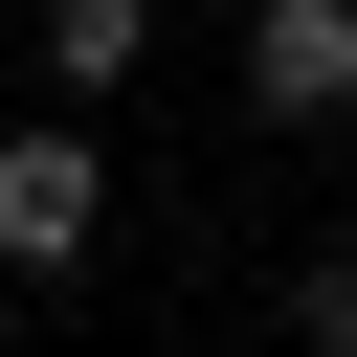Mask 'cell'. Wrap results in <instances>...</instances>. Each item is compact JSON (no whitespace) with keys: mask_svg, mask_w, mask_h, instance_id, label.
<instances>
[{"mask_svg":"<svg viewBox=\"0 0 357 357\" xmlns=\"http://www.w3.org/2000/svg\"><path fill=\"white\" fill-rule=\"evenodd\" d=\"M245 112L268 134H335L357 112V0H245Z\"/></svg>","mask_w":357,"mask_h":357,"instance_id":"cell-2","label":"cell"},{"mask_svg":"<svg viewBox=\"0 0 357 357\" xmlns=\"http://www.w3.org/2000/svg\"><path fill=\"white\" fill-rule=\"evenodd\" d=\"M89 245H112V156H89V112L45 89V112L0 134V268H22V290H67Z\"/></svg>","mask_w":357,"mask_h":357,"instance_id":"cell-1","label":"cell"},{"mask_svg":"<svg viewBox=\"0 0 357 357\" xmlns=\"http://www.w3.org/2000/svg\"><path fill=\"white\" fill-rule=\"evenodd\" d=\"M22 45H45V89H67V112H112V89L156 67V0H45Z\"/></svg>","mask_w":357,"mask_h":357,"instance_id":"cell-3","label":"cell"},{"mask_svg":"<svg viewBox=\"0 0 357 357\" xmlns=\"http://www.w3.org/2000/svg\"><path fill=\"white\" fill-rule=\"evenodd\" d=\"M268 312H290V335H312V357H357V245H312V268H290V290H268Z\"/></svg>","mask_w":357,"mask_h":357,"instance_id":"cell-4","label":"cell"}]
</instances>
